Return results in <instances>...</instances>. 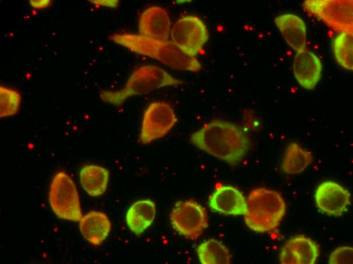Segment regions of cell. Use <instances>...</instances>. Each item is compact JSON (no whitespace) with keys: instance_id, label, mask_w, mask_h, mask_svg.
<instances>
[{"instance_id":"cell-1","label":"cell","mask_w":353,"mask_h":264,"mask_svg":"<svg viewBox=\"0 0 353 264\" xmlns=\"http://www.w3.org/2000/svg\"><path fill=\"white\" fill-rule=\"evenodd\" d=\"M190 141L199 149L232 165L243 158L250 146V139L240 126L220 120L206 124L190 135Z\"/></svg>"},{"instance_id":"cell-2","label":"cell","mask_w":353,"mask_h":264,"mask_svg":"<svg viewBox=\"0 0 353 264\" xmlns=\"http://www.w3.org/2000/svg\"><path fill=\"white\" fill-rule=\"evenodd\" d=\"M109 38L130 51L157 59L170 68L196 72L202 66L195 57L182 51L172 41L151 39L133 34H114Z\"/></svg>"},{"instance_id":"cell-3","label":"cell","mask_w":353,"mask_h":264,"mask_svg":"<svg viewBox=\"0 0 353 264\" xmlns=\"http://www.w3.org/2000/svg\"><path fill=\"white\" fill-rule=\"evenodd\" d=\"M245 222L251 230L260 233L272 230L286 214V205L276 191L264 187L252 190L247 200Z\"/></svg>"},{"instance_id":"cell-4","label":"cell","mask_w":353,"mask_h":264,"mask_svg":"<svg viewBox=\"0 0 353 264\" xmlns=\"http://www.w3.org/2000/svg\"><path fill=\"white\" fill-rule=\"evenodd\" d=\"M184 83L159 67L146 65L134 70L122 89L116 91L101 90L99 95L104 102L120 106L131 96L145 94L162 87L179 85Z\"/></svg>"},{"instance_id":"cell-5","label":"cell","mask_w":353,"mask_h":264,"mask_svg":"<svg viewBox=\"0 0 353 264\" xmlns=\"http://www.w3.org/2000/svg\"><path fill=\"white\" fill-rule=\"evenodd\" d=\"M49 201L60 218L80 221L83 217L79 196L72 179L64 172H57L50 186Z\"/></svg>"},{"instance_id":"cell-6","label":"cell","mask_w":353,"mask_h":264,"mask_svg":"<svg viewBox=\"0 0 353 264\" xmlns=\"http://www.w3.org/2000/svg\"><path fill=\"white\" fill-rule=\"evenodd\" d=\"M303 7L336 31L352 34V0H308Z\"/></svg>"},{"instance_id":"cell-7","label":"cell","mask_w":353,"mask_h":264,"mask_svg":"<svg viewBox=\"0 0 353 264\" xmlns=\"http://www.w3.org/2000/svg\"><path fill=\"white\" fill-rule=\"evenodd\" d=\"M173 228L187 238L195 240L208 227L205 209L192 200L180 201L175 203L170 215Z\"/></svg>"},{"instance_id":"cell-8","label":"cell","mask_w":353,"mask_h":264,"mask_svg":"<svg viewBox=\"0 0 353 264\" xmlns=\"http://www.w3.org/2000/svg\"><path fill=\"white\" fill-rule=\"evenodd\" d=\"M177 121L174 111L169 104L160 101L151 103L143 115L139 142L150 144L164 137Z\"/></svg>"},{"instance_id":"cell-9","label":"cell","mask_w":353,"mask_h":264,"mask_svg":"<svg viewBox=\"0 0 353 264\" xmlns=\"http://www.w3.org/2000/svg\"><path fill=\"white\" fill-rule=\"evenodd\" d=\"M173 42L187 54L195 57L209 37L207 27L199 17L187 15L179 19L171 29Z\"/></svg>"},{"instance_id":"cell-10","label":"cell","mask_w":353,"mask_h":264,"mask_svg":"<svg viewBox=\"0 0 353 264\" xmlns=\"http://www.w3.org/2000/svg\"><path fill=\"white\" fill-rule=\"evenodd\" d=\"M317 207L322 212L334 216H340L348 210L350 194L347 189L333 181L321 183L315 193Z\"/></svg>"},{"instance_id":"cell-11","label":"cell","mask_w":353,"mask_h":264,"mask_svg":"<svg viewBox=\"0 0 353 264\" xmlns=\"http://www.w3.org/2000/svg\"><path fill=\"white\" fill-rule=\"evenodd\" d=\"M320 254L318 244L303 235L290 239L281 249L279 259L282 264H314Z\"/></svg>"},{"instance_id":"cell-12","label":"cell","mask_w":353,"mask_h":264,"mask_svg":"<svg viewBox=\"0 0 353 264\" xmlns=\"http://www.w3.org/2000/svg\"><path fill=\"white\" fill-rule=\"evenodd\" d=\"M171 22L167 12L159 6H151L141 14L138 21L139 35L155 40H168Z\"/></svg>"},{"instance_id":"cell-13","label":"cell","mask_w":353,"mask_h":264,"mask_svg":"<svg viewBox=\"0 0 353 264\" xmlns=\"http://www.w3.org/2000/svg\"><path fill=\"white\" fill-rule=\"evenodd\" d=\"M208 205L214 211L224 215H244L246 211L243 195L236 188L230 185L217 188L209 197Z\"/></svg>"},{"instance_id":"cell-14","label":"cell","mask_w":353,"mask_h":264,"mask_svg":"<svg viewBox=\"0 0 353 264\" xmlns=\"http://www.w3.org/2000/svg\"><path fill=\"white\" fill-rule=\"evenodd\" d=\"M323 66L320 58L305 49L297 52L293 63L295 77L303 88H314L321 79Z\"/></svg>"},{"instance_id":"cell-15","label":"cell","mask_w":353,"mask_h":264,"mask_svg":"<svg viewBox=\"0 0 353 264\" xmlns=\"http://www.w3.org/2000/svg\"><path fill=\"white\" fill-rule=\"evenodd\" d=\"M274 22L287 43L295 51L305 50L306 44V25L299 16L291 13L280 15Z\"/></svg>"},{"instance_id":"cell-16","label":"cell","mask_w":353,"mask_h":264,"mask_svg":"<svg viewBox=\"0 0 353 264\" xmlns=\"http://www.w3.org/2000/svg\"><path fill=\"white\" fill-rule=\"evenodd\" d=\"M79 227L83 237L94 245H100L109 235L111 223L107 215L91 211L83 216Z\"/></svg>"},{"instance_id":"cell-17","label":"cell","mask_w":353,"mask_h":264,"mask_svg":"<svg viewBox=\"0 0 353 264\" xmlns=\"http://www.w3.org/2000/svg\"><path fill=\"white\" fill-rule=\"evenodd\" d=\"M155 213L154 202L149 199L138 201L129 208L126 214V223L134 234L140 235L152 224Z\"/></svg>"},{"instance_id":"cell-18","label":"cell","mask_w":353,"mask_h":264,"mask_svg":"<svg viewBox=\"0 0 353 264\" xmlns=\"http://www.w3.org/2000/svg\"><path fill=\"white\" fill-rule=\"evenodd\" d=\"M80 182L88 194L98 196L106 191L109 180L107 169L94 164H85L80 173Z\"/></svg>"},{"instance_id":"cell-19","label":"cell","mask_w":353,"mask_h":264,"mask_svg":"<svg viewBox=\"0 0 353 264\" xmlns=\"http://www.w3.org/2000/svg\"><path fill=\"white\" fill-rule=\"evenodd\" d=\"M311 153L299 144L292 142L287 147L282 162L283 172L297 174L304 171L313 162Z\"/></svg>"},{"instance_id":"cell-20","label":"cell","mask_w":353,"mask_h":264,"mask_svg":"<svg viewBox=\"0 0 353 264\" xmlns=\"http://www.w3.org/2000/svg\"><path fill=\"white\" fill-rule=\"evenodd\" d=\"M197 252L202 264H228L231 261V255L228 249L215 239L201 243L197 247Z\"/></svg>"},{"instance_id":"cell-21","label":"cell","mask_w":353,"mask_h":264,"mask_svg":"<svg viewBox=\"0 0 353 264\" xmlns=\"http://www.w3.org/2000/svg\"><path fill=\"white\" fill-rule=\"evenodd\" d=\"M333 47L337 62L343 68L352 71V34L349 32L339 33L334 39Z\"/></svg>"},{"instance_id":"cell-22","label":"cell","mask_w":353,"mask_h":264,"mask_svg":"<svg viewBox=\"0 0 353 264\" xmlns=\"http://www.w3.org/2000/svg\"><path fill=\"white\" fill-rule=\"evenodd\" d=\"M1 118L14 116L19 110L21 95L15 89L3 85L0 86Z\"/></svg>"},{"instance_id":"cell-23","label":"cell","mask_w":353,"mask_h":264,"mask_svg":"<svg viewBox=\"0 0 353 264\" xmlns=\"http://www.w3.org/2000/svg\"><path fill=\"white\" fill-rule=\"evenodd\" d=\"M352 247L341 246L335 249L331 253L328 263L330 264L352 263Z\"/></svg>"},{"instance_id":"cell-24","label":"cell","mask_w":353,"mask_h":264,"mask_svg":"<svg viewBox=\"0 0 353 264\" xmlns=\"http://www.w3.org/2000/svg\"><path fill=\"white\" fill-rule=\"evenodd\" d=\"M29 2L31 6L37 9L48 8L52 3L51 0H30Z\"/></svg>"},{"instance_id":"cell-25","label":"cell","mask_w":353,"mask_h":264,"mask_svg":"<svg viewBox=\"0 0 353 264\" xmlns=\"http://www.w3.org/2000/svg\"><path fill=\"white\" fill-rule=\"evenodd\" d=\"M89 1L91 2L92 3L95 4L96 5L105 6L111 8H115L117 7L119 3L118 1L116 0H95Z\"/></svg>"}]
</instances>
